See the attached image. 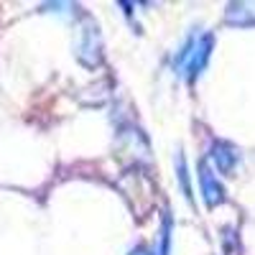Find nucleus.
Segmentation results:
<instances>
[{
  "mask_svg": "<svg viewBox=\"0 0 255 255\" xmlns=\"http://www.w3.org/2000/svg\"><path fill=\"white\" fill-rule=\"evenodd\" d=\"M212 54V33H204V36H189L184 41L181 51L176 54V67H184L186 69V79L191 82L194 77H199V72L207 67V59Z\"/></svg>",
  "mask_w": 255,
  "mask_h": 255,
  "instance_id": "nucleus-1",
  "label": "nucleus"
},
{
  "mask_svg": "<svg viewBox=\"0 0 255 255\" xmlns=\"http://www.w3.org/2000/svg\"><path fill=\"white\" fill-rule=\"evenodd\" d=\"M199 181H202V194H204L207 207H217V204H222V199H225V189H222V184L217 181V176L207 168V163H202Z\"/></svg>",
  "mask_w": 255,
  "mask_h": 255,
  "instance_id": "nucleus-2",
  "label": "nucleus"
},
{
  "mask_svg": "<svg viewBox=\"0 0 255 255\" xmlns=\"http://www.w3.org/2000/svg\"><path fill=\"white\" fill-rule=\"evenodd\" d=\"M212 158H215V166L220 168V171L227 174V171H232V166H235L238 153H235V148H230L227 143H217V145H215V153H212Z\"/></svg>",
  "mask_w": 255,
  "mask_h": 255,
  "instance_id": "nucleus-3",
  "label": "nucleus"
},
{
  "mask_svg": "<svg viewBox=\"0 0 255 255\" xmlns=\"http://www.w3.org/2000/svg\"><path fill=\"white\" fill-rule=\"evenodd\" d=\"M130 255H145V250H143V248H140V250H133V253H130Z\"/></svg>",
  "mask_w": 255,
  "mask_h": 255,
  "instance_id": "nucleus-4",
  "label": "nucleus"
}]
</instances>
